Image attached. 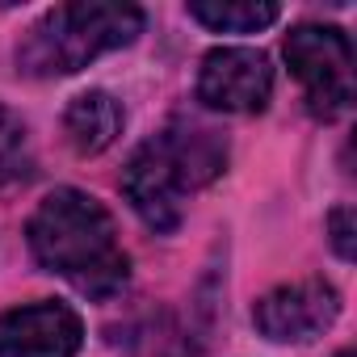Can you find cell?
Instances as JSON below:
<instances>
[{
    "label": "cell",
    "mask_w": 357,
    "mask_h": 357,
    "mask_svg": "<svg viewBox=\"0 0 357 357\" xmlns=\"http://www.w3.org/2000/svg\"><path fill=\"white\" fill-rule=\"evenodd\" d=\"M143 30V9L118 0H80L51 9L17 47V68L30 76H72L97 55L135 43Z\"/></svg>",
    "instance_id": "3957f363"
},
{
    "label": "cell",
    "mask_w": 357,
    "mask_h": 357,
    "mask_svg": "<svg viewBox=\"0 0 357 357\" xmlns=\"http://www.w3.org/2000/svg\"><path fill=\"white\" fill-rule=\"evenodd\" d=\"M30 248L43 269L59 273L89 298L118 294L130 273L109 211L80 190H55L38 202L30 219Z\"/></svg>",
    "instance_id": "6da1fadb"
},
{
    "label": "cell",
    "mask_w": 357,
    "mask_h": 357,
    "mask_svg": "<svg viewBox=\"0 0 357 357\" xmlns=\"http://www.w3.org/2000/svg\"><path fill=\"white\" fill-rule=\"evenodd\" d=\"M336 357H353V353H349V349H344V353H336Z\"/></svg>",
    "instance_id": "7c38bea8"
},
{
    "label": "cell",
    "mask_w": 357,
    "mask_h": 357,
    "mask_svg": "<svg viewBox=\"0 0 357 357\" xmlns=\"http://www.w3.org/2000/svg\"><path fill=\"white\" fill-rule=\"evenodd\" d=\"M336 315H340V294L324 278H303V282L273 286L252 307V324L269 340H282V344H303V340L324 336L336 324Z\"/></svg>",
    "instance_id": "5b68a950"
},
{
    "label": "cell",
    "mask_w": 357,
    "mask_h": 357,
    "mask_svg": "<svg viewBox=\"0 0 357 357\" xmlns=\"http://www.w3.org/2000/svg\"><path fill=\"white\" fill-rule=\"evenodd\" d=\"M286 63L307 93L315 118H340L353 105V47L336 26L303 22L286 34Z\"/></svg>",
    "instance_id": "277c9868"
},
{
    "label": "cell",
    "mask_w": 357,
    "mask_h": 357,
    "mask_svg": "<svg viewBox=\"0 0 357 357\" xmlns=\"http://www.w3.org/2000/svg\"><path fill=\"white\" fill-rule=\"evenodd\" d=\"M328 227H332V248L340 261H353V211L349 206H336L328 215Z\"/></svg>",
    "instance_id": "8fae6325"
},
{
    "label": "cell",
    "mask_w": 357,
    "mask_h": 357,
    "mask_svg": "<svg viewBox=\"0 0 357 357\" xmlns=\"http://www.w3.org/2000/svg\"><path fill=\"white\" fill-rule=\"evenodd\" d=\"M273 97V68L252 47H219L202 59L198 101L223 114H261Z\"/></svg>",
    "instance_id": "8992f818"
},
{
    "label": "cell",
    "mask_w": 357,
    "mask_h": 357,
    "mask_svg": "<svg viewBox=\"0 0 357 357\" xmlns=\"http://www.w3.org/2000/svg\"><path fill=\"white\" fill-rule=\"evenodd\" d=\"M63 130H68V143L80 151V155H101L118 130H122V109L109 93L101 89H89V93H76L68 101V114H63Z\"/></svg>",
    "instance_id": "ba28073f"
},
{
    "label": "cell",
    "mask_w": 357,
    "mask_h": 357,
    "mask_svg": "<svg viewBox=\"0 0 357 357\" xmlns=\"http://www.w3.org/2000/svg\"><path fill=\"white\" fill-rule=\"evenodd\" d=\"M30 135H26V122L0 105V190L13 185V181H26L30 176Z\"/></svg>",
    "instance_id": "30bf717a"
},
{
    "label": "cell",
    "mask_w": 357,
    "mask_h": 357,
    "mask_svg": "<svg viewBox=\"0 0 357 357\" xmlns=\"http://www.w3.org/2000/svg\"><path fill=\"white\" fill-rule=\"evenodd\" d=\"M227 147L219 143L215 130H194V126H172L155 139H147L126 172H122V194L130 211L151 227V231H172L181 223V202L190 190L215 181L223 172Z\"/></svg>",
    "instance_id": "7a4b0ae2"
},
{
    "label": "cell",
    "mask_w": 357,
    "mask_h": 357,
    "mask_svg": "<svg viewBox=\"0 0 357 357\" xmlns=\"http://www.w3.org/2000/svg\"><path fill=\"white\" fill-rule=\"evenodd\" d=\"M84 340L80 315L68 303H26L0 315V357H76Z\"/></svg>",
    "instance_id": "52a82bcc"
},
{
    "label": "cell",
    "mask_w": 357,
    "mask_h": 357,
    "mask_svg": "<svg viewBox=\"0 0 357 357\" xmlns=\"http://www.w3.org/2000/svg\"><path fill=\"white\" fill-rule=\"evenodd\" d=\"M190 17L202 22L215 34H257L282 17L278 5H261V0H194Z\"/></svg>",
    "instance_id": "9c48e42d"
}]
</instances>
